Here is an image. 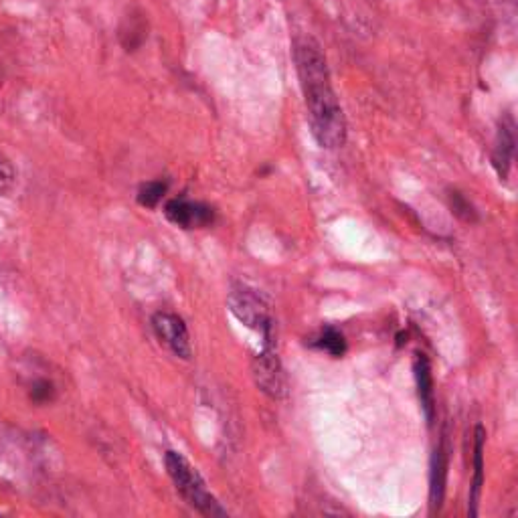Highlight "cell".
<instances>
[{
    "label": "cell",
    "instance_id": "obj_1",
    "mask_svg": "<svg viewBox=\"0 0 518 518\" xmlns=\"http://www.w3.org/2000/svg\"><path fill=\"white\" fill-rule=\"evenodd\" d=\"M294 61L306 100L310 130L314 140L328 150L347 142V120L334 94L328 61L322 47L312 37H300L294 45Z\"/></svg>",
    "mask_w": 518,
    "mask_h": 518
},
{
    "label": "cell",
    "instance_id": "obj_2",
    "mask_svg": "<svg viewBox=\"0 0 518 518\" xmlns=\"http://www.w3.org/2000/svg\"><path fill=\"white\" fill-rule=\"evenodd\" d=\"M164 464H166V472L172 478V482H175L177 490L193 508H197L205 516H225L227 514V510L209 492L201 474L181 454L166 452Z\"/></svg>",
    "mask_w": 518,
    "mask_h": 518
},
{
    "label": "cell",
    "instance_id": "obj_3",
    "mask_svg": "<svg viewBox=\"0 0 518 518\" xmlns=\"http://www.w3.org/2000/svg\"><path fill=\"white\" fill-rule=\"evenodd\" d=\"M227 304L243 326L264 336V344H274V316L262 294L245 284H233Z\"/></svg>",
    "mask_w": 518,
    "mask_h": 518
},
{
    "label": "cell",
    "instance_id": "obj_4",
    "mask_svg": "<svg viewBox=\"0 0 518 518\" xmlns=\"http://www.w3.org/2000/svg\"><path fill=\"white\" fill-rule=\"evenodd\" d=\"M255 385L262 389L270 399H284L286 397V377L282 363L276 355L274 344H264L262 353L253 359L251 365Z\"/></svg>",
    "mask_w": 518,
    "mask_h": 518
},
{
    "label": "cell",
    "instance_id": "obj_5",
    "mask_svg": "<svg viewBox=\"0 0 518 518\" xmlns=\"http://www.w3.org/2000/svg\"><path fill=\"white\" fill-rule=\"evenodd\" d=\"M152 328L164 347L181 359H191V338L187 324L172 312H158L152 316Z\"/></svg>",
    "mask_w": 518,
    "mask_h": 518
},
{
    "label": "cell",
    "instance_id": "obj_6",
    "mask_svg": "<svg viewBox=\"0 0 518 518\" xmlns=\"http://www.w3.org/2000/svg\"><path fill=\"white\" fill-rule=\"evenodd\" d=\"M164 215L170 223H175L183 229H201L215 221V211L209 205L185 199L168 201L164 207Z\"/></svg>",
    "mask_w": 518,
    "mask_h": 518
},
{
    "label": "cell",
    "instance_id": "obj_7",
    "mask_svg": "<svg viewBox=\"0 0 518 518\" xmlns=\"http://www.w3.org/2000/svg\"><path fill=\"white\" fill-rule=\"evenodd\" d=\"M514 128H516L514 120L508 114V116H504V120H500V126H498V132H496L494 150H492V166L496 170V175L500 177V181H506L508 172H510L514 146H516Z\"/></svg>",
    "mask_w": 518,
    "mask_h": 518
},
{
    "label": "cell",
    "instance_id": "obj_8",
    "mask_svg": "<svg viewBox=\"0 0 518 518\" xmlns=\"http://www.w3.org/2000/svg\"><path fill=\"white\" fill-rule=\"evenodd\" d=\"M413 373H415V383H417V395L421 409L425 413L427 423L431 425L436 419V391H434V375H431V365L425 355L417 353L413 361Z\"/></svg>",
    "mask_w": 518,
    "mask_h": 518
},
{
    "label": "cell",
    "instance_id": "obj_9",
    "mask_svg": "<svg viewBox=\"0 0 518 518\" xmlns=\"http://www.w3.org/2000/svg\"><path fill=\"white\" fill-rule=\"evenodd\" d=\"M446 476H448V444L446 440L440 442V446L431 458V474H429V498H431V510H438L444 500L446 492Z\"/></svg>",
    "mask_w": 518,
    "mask_h": 518
},
{
    "label": "cell",
    "instance_id": "obj_10",
    "mask_svg": "<svg viewBox=\"0 0 518 518\" xmlns=\"http://www.w3.org/2000/svg\"><path fill=\"white\" fill-rule=\"evenodd\" d=\"M484 442H486V431L482 425L476 427L474 434V478L470 486V516L478 514V502L484 486Z\"/></svg>",
    "mask_w": 518,
    "mask_h": 518
},
{
    "label": "cell",
    "instance_id": "obj_11",
    "mask_svg": "<svg viewBox=\"0 0 518 518\" xmlns=\"http://www.w3.org/2000/svg\"><path fill=\"white\" fill-rule=\"evenodd\" d=\"M312 347H316V349H320V351H324V353H328V355L338 359V357H342L344 353H347V340H344L342 332H338L336 328L328 326L312 340Z\"/></svg>",
    "mask_w": 518,
    "mask_h": 518
},
{
    "label": "cell",
    "instance_id": "obj_12",
    "mask_svg": "<svg viewBox=\"0 0 518 518\" xmlns=\"http://www.w3.org/2000/svg\"><path fill=\"white\" fill-rule=\"evenodd\" d=\"M146 23L140 15H130L126 19V27H122V43L126 47V51H134L136 47L142 45V41L146 39Z\"/></svg>",
    "mask_w": 518,
    "mask_h": 518
},
{
    "label": "cell",
    "instance_id": "obj_13",
    "mask_svg": "<svg viewBox=\"0 0 518 518\" xmlns=\"http://www.w3.org/2000/svg\"><path fill=\"white\" fill-rule=\"evenodd\" d=\"M448 203H450L452 213L456 217H460L462 221H466V223H476L478 221L476 207L460 191H450L448 193Z\"/></svg>",
    "mask_w": 518,
    "mask_h": 518
},
{
    "label": "cell",
    "instance_id": "obj_14",
    "mask_svg": "<svg viewBox=\"0 0 518 518\" xmlns=\"http://www.w3.org/2000/svg\"><path fill=\"white\" fill-rule=\"evenodd\" d=\"M166 191H168V185L162 183V181L146 183V185H142L140 191H138V203H140L142 207L152 209V207H156V205L162 201V197L166 195Z\"/></svg>",
    "mask_w": 518,
    "mask_h": 518
},
{
    "label": "cell",
    "instance_id": "obj_15",
    "mask_svg": "<svg viewBox=\"0 0 518 518\" xmlns=\"http://www.w3.org/2000/svg\"><path fill=\"white\" fill-rule=\"evenodd\" d=\"M53 395H55V389L51 381H37L31 389V399L37 403H47L53 399Z\"/></svg>",
    "mask_w": 518,
    "mask_h": 518
},
{
    "label": "cell",
    "instance_id": "obj_16",
    "mask_svg": "<svg viewBox=\"0 0 518 518\" xmlns=\"http://www.w3.org/2000/svg\"><path fill=\"white\" fill-rule=\"evenodd\" d=\"M13 183H15V168L5 156H0V193L11 189Z\"/></svg>",
    "mask_w": 518,
    "mask_h": 518
}]
</instances>
